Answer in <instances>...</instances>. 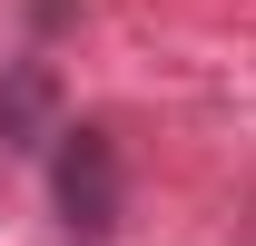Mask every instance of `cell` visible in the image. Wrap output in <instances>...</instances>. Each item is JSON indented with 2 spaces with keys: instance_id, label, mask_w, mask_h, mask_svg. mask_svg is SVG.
I'll return each instance as SVG.
<instances>
[{
  "instance_id": "1",
  "label": "cell",
  "mask_w": 256,
  "mask_h": 246,
  "mask_svg": "<svg viewBox=\"0 0 256 246\" xmlns=\"http://www.w3.org/2000/svg\"><path fill=\"white\" fill-rule=\"evenodd\" d=\"M50 187H60V226L69 236L108 246V226H118V148H108V128H60Z\"/></svg>"
},
{
  "instance_id": "2",
  "label": "cell",
  "mask_w": 256,
  "mask_h": 246,
  "mask_svg": "<svg viewBox=\"0 0 256 246\" xmlns=\"http://www.w3.org/2000/svg\"><path fill=\"white\" fill-rule=\"evenodd\" d=\"M40 108H50V79H40V69H20V79H10V98H0L10 148H40V138H30V128H40Z\"/></svg>"
}]
</instances>
